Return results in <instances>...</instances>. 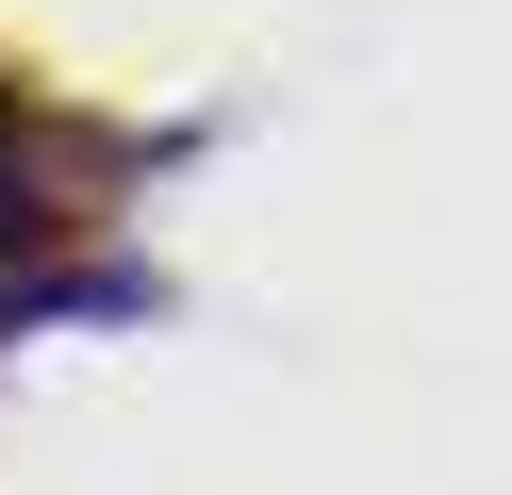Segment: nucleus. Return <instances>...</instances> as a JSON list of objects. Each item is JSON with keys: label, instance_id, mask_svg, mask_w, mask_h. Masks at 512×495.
<instances>
[]
</instances>
